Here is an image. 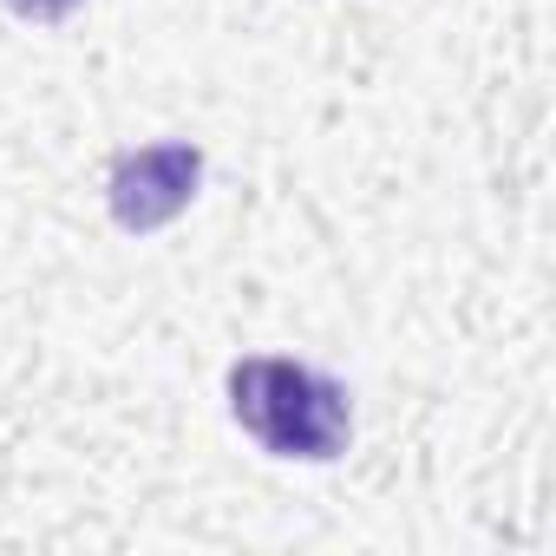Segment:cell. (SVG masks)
I'll return each instance as SVG.
<instances>
[{
    "mask_svg": "<svg viewBox=\"0 0 556 556\" xmlns=\"http://www.w3.org/2000/svg\"><path fill=\"white\" fill-rule=\"evenodd\" d=\"M21 14H34V21H60V14H73L79 0H14Z\"/></svg>",
    "mask_w": 556,
    "mask_h": 556,
    "instance_id": "3",
    "label": "cell"
},
{
    "mask_svg": "<svg viewBox=\"0 0 556 556\" xmlns=\"http://www.w3.org/2000/svg\"><path fill=\"white\" fill-rule=\"evenodd\" d=\"M229 406L275 458H334L354 432L348 393L302 361H242L229 374Z\"/></svg>",
    "mask_w": 556,
    "mask_h": 556,
    "instance_id": "1",
    "label": "cell"
},
{
    "mask_svg": "<svg viewBox=\"0 0 556 556\" xmlns=\"http://www.w3.org/2000/svg\"><path fill=\"white\" fill-rule=\"evenodd\" d=\"M197 177H203V157L190 144H151V151L118 164L112 210H118L125 229H157V223H170L197 197Z\"/></svg>",
    "mask_w": 556,
    "mask_h": 556,
    "instance_id": "2",
    "label": "cell"
}]
</instances>
